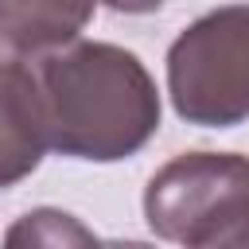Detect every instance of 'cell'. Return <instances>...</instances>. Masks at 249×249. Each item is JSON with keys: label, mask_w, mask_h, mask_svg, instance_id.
Wrapping results in <instances>:
<instances>
[{"label": "cell", "mask_w": 249, "mask_h": 249, "mask_svg": "<svg viewBox=\"0 0 249 249\" xmlns=\"http://www.w3.org/2000/svg\"><path fill=\"white\" fill-rule=\"evenodd\" d=\"M0 249H105V241L93 237V230L58 206H39L19 214L4 230Z\"/></svg>", "instance_id": "6"}, {"label": "cell", "mask_w": 249, "mask_h": 249, "mask_svg": "<svg viewBox=\"0 0 249 249\" xmlns=\"http://www.w3.org/2000/svg\"><path fill=\"white\" fill-rule=\"evenodd\" d=\"M167 93L187 124L233 128L249 117V4L198 16L167 47Z\"/></svg>", "instance_id": "2"}, {"label": "cell", "mask_w": 249, "mask_h": 249, "mask_svg": "<svg viewBox=\"0 0 249 249\" xmlns=\"http://www.w3.org/2000/svg\"><path fill=\"white\" fill-rule=\"evenodd\" d=\"M47 148L39 74L27 58L0 54V191L27 179L43 163Z\"/></svg>", "instance_id": "4"}, {"label": "cell", "mask_w": 249, "mask_h": 249, "mask_svg": "<svg viewBox=\"0 0 249 249\" xmlns=\"http://www.w3.org/2000/svg\"><path fill=\"white\" fill-rule=\"evenodd\" d=\"M241 210H249V156L237 152H183L144 187L148 230L183 249H195Z\"/></svg>", "instance_id": "3"}, {"label": "cell", "mask_w": 249, "mask_h": 249, "mask_svg": "<svg viewBox=\"0 0 249 249\" xmlns=\"http://www.w3.org/2000/svg\"><path fill=\"white\" fill-rule=\"evenodd\" d=\"M105 8H113V12H124V16H144V12H156V8H163L167 0H101Z\"/></svg>", "instance_id": "8"}, {"label": "cell", "mask_w": 249, "mask_h": 249, "mask_svg": "<svg viewBox=\"0 0 249 249\" xmlns=\"http://www.w3.org/2000/svg\"><path fill=\"white\" fill-rule=\"evenodd\" d=\"M47 144L58 156L113 163L140 152L160 128V93L144 62L117 47L74 39L39 58Z\"/></svg>", "instance_id": "1"}, {"label": "cell", "mask_w": 249, "mask_h": 249, "mask_svg": "<svg viewBox=\"0 0 249 249\" xmlns=\"http://www.w3.org/2000/svg\"><path fill=\"white\" fill-rule=\"evenodd\" d=\"M97 0H0V54L43 58L78 39Z\"/></svg>", "instance_id": "5"}, {"label": "cell", "mask_w": 249, "mask_h": 249, "mask_svg": "<svg viewBox=\"0 0 249 249\" xmlns=\"http://www.w3.org/2000/svg\"><path fill=\"white\" fill-rule=\"evenodd\" d=\"M105 249H152L148 241H105Z\"/></svg>", "instance_id": "9"}, {"label": "cell", "mask_w": 249, "mask_h": 249, "mask_svg": "<svg viewBox=\"0 0 249 249\" xmlns=\"http://www.w3.org/2000/svg\"><path fill=\"white\" fill-rule=\"evenodd\" d=\"M195 249H249V210H241L237 218H230L218 233H210Z\"/></svg>", "instance_id": "7"}]
</instances>
